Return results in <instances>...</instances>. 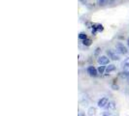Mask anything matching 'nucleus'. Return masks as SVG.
I'll return each instance as SVG.
<instances>
[{
    "instance_id": "f3484780",
    "label": "nucleus",
    "mask_w": 129,
    "mask_h": 116,
    "mask_svg": "<svg viewBox=\"0 0 129 116\" xmlns=\"http://www.w3.org/2000/svg\"><path fill=\"white\" fill-rule=\"evenodd\" d=\"M127 82L129 83V76H127Z\"/></svg>"
},
{
    "instance_id": "a211bd4d",
    "label": "nucleus",
    "mask_w": 129,
    "mask_h": 116,
    "mask_svg": "<svg viewBox=\"0 0 129 116\" xmlns=\"http://www.w3.org/2000/svg\"><path fill=\"white\" fill-rule=\"evenodd\" d=\"M127 43H128V46H129V39L127 40Z\"/></svg>"
},
{
    "instance_id": "9d476101",
    "label": "nucleus",
    "mask_w": 129,
    "mask_h": 116,
    "mask_svg": "<svg viewBox=\"0 0 129 116\" xmlns=\"http://www.w3.org/2000/svg\"><path fill=\"white\" fill-rule=\"evenodd\" d=\"M123 71H122V74L125 75V76H129V66H123Z\"/></svg>"
},
{
    "instance_id": "f257e3e1",
    "label": "nucleus",
    "mask_w": 129,
    "mask_h": 116,
    "mask_svg": "<svg viewBox=\"0 0 129 116\" xmlns=\"http://www.w3.org/2000/svg\"><path fill=\"white\" fill-rule=\"evenodd\" d=\"M116 49L119 53H121V54H126L128 52L127 50V47L122 44V43H118L116 45Z\"/></svg>"
},
{
    "instance_id": "2eb2a0df",
    "label": "nucleus",
    "mask_w": 129,
    "mask_h": 116,
    "mask_svg": "<svg viewBox=\"0 0 129 116\" xmlns=\"http://www.w3.org/2000/svg\"><path fill=\"white\" fill-rule=\"evenodd\" d=\"M102 116H113V115H112V114H111L110 112H104Z\"/></svg>"
},
{
    "instance_id": "423d86ee",
    "label": "nucleus",
    "mask_w": 129,
    "mask_h": 116,
    "mask_svg": "<svg viewBox=\"0 0 129 116\" xmlns=\"http://www.w3.org/2000/svg\"><path fill=\"white\" fill-rule=\"evenodd\" d=\"M115 70H116V66L113 65V64H111V65H109V66L106 68V73H107V74H110L111 72H113V71H115Z\"/></svg>"
},
{
    "instance_id": "dca6fc26",
    "label": "nucleus",
    "mask_w": 129,
    "mask_h": 116,
    "mask_svg": "<svg viewBox=\"0 0 129 116\" xmlns=\"http://www.w3.org/2000/svg\"><path fill=\"white\" fill-rule=\"evenodd\" d=\"M79 116H84V115H83V113H82V112H81V113L79 114Z\"/></svg>"
},
{
    "instance_id": "7ed1b4c3",
    "label": "nucleus",
    "mask_w": 129,
    "mask_h": 116,
    "mask_svg": "<svg viewBox=\"0 0 129 116\" xmlns=\"http://www.w3.org/2000/svg\"><path fill=\"white\" fill-rule=\"evenodd\" d=\"M97 62L100 65H107L110 62V58H108L107 56H99L97 59Z\"/></svg>"
},
{
    "instance_id": "0eeeda50",
    "label": "nucleus",
    "mask_w": 129,
    "mask_h": 116,
    "mask_svg": "<svg viewBox=\"0 0 129 116\" xmlns=\"http://www.w3.org/2000/svg\"><path fill=\"white\" fill-rule=\"evenodd\" d=\"M95 113H96V108H88V110H87V114H88V116H93L95 115Z\"/></svg>"
},
{
    "instance_id": "f03ea898",
    "label": "nucleus",
    "mask_w": 129,
    "mask_h": 116,
    "mask_svg": "<svg viewBox=\"0 0 129 116\" xmlns=\"http://www.w3.org/2000/svg\"><path fill=\"white\" fill-rule=\"evenodd\" d=\"M107 55L109 56V58L110 59H112V60H119L120 59V56L117 54V52L115 51V50H113V49H108L107 50Z\"/></svg>"
},
{
    "instance_id": "20e7f679",
    "label": "nucleus",
    "mask_w": 129,
    "mask_h": 116,
    "mask_svg": "<svg viewBox=\"0 0 129 116\" xmlns=\"http://www.w3.org/2000/svg\"><path fill=\"white\" fill-rule=\"evenodd\" d=\"M87 73H88L89 76H91V77H96L97 74H98V70H97L96 68H94L93 66H89V67L87 68Z\"/></svg>"
},
{
    "instance_id": "1a4fd4ad",
    "label": "nucleus",
    "mask_w": 129,
    "mask_h": 116,
    "mask_svg": "<svg viewBox=\"0 0 129 116\" xmlns=\"http://www.w3.org/2000/svg\"><path fill=\"white\" fill-rule=\"evenodd\" d=\"M97 70H98V74H101V75L104 74V72H106V68H105L104 65H101Z\"/></svg>"
},
{
    "instance_id": "4468645a",
    "label": "nucleus",
    "mask_w": 129,
    "mask_h": 116,
    "mask_svg": "<svg viewBox=\"0 0 129 116\" xmlns=\"http://www.w3.org/2000/svg\"><path fill=\"white\" fill-rule=\"evenodd\" d=\"M83 42V45H86V46H89L90 43H91V41L90 40H87V39H84Z\"/></svg>"
},
{
    "instance_id": "f8f14e48",
    "label": "nucleus",
    "mask_w": 129,
    "mask_h": 116,
    "mask_svg": "<svg viewBox=\"0 0 129 116\" xmlns=\"http://www.w3.org/2000/svg\"><path fill=\"white\" fill-rule=\"evenodd\" d=\"M79 38H80V39H82V40H84V39H87V37H86V35H85L84 33H81V34L79 35Z\"/></svg>"
},
{
    "instance_id": "ddd939ff",
    "label": "nucleus",
    "mask_w": 129,
    "mask_h": 116,
    "mask_svg": "<svg viewBox=\"0 0 129 116\" xmlns=\"http://www.w3.org/2000/svg\"><path fill=\"white\" fill-rule=\"evenodd\" d=\"M122 65H123V66H129V57H127V58L122 62Z\"/></svg>"
},
{
    "instance_id": "6e6552de",
    "label": "nucleus",
    "mask_w": 129,
    "mask_h": 116,
    "mask_svg": "<svg viewBox=\"0 0 129 116\" xmlns=\"http://www.w3.org/2000/svg\"><path fill=\"white\" fill-rule=\"evenodd\" d=\"M106 108H108V109H115V108H116L115 103H114V102H109L108 105L106 106Z\"/></svg>"
},
{
    "instance_id": "39448f33",
    "label": "nucleus",
    "mask_w": 129,
    "mask_h": 116,
    "mask_svg": "<svg viewBox=\"0 0 129 116\" xmlns=\"http://www.w3.org/2000/svg\"><path fill=\"white\" fill-rule=\"evenodd\" d=\"M108 103H109V101H108V99L107 98H101L99 101H98V107L99 108H106V106L108 105Z\"/></svg>"
},
{
    "instance_id": "9b49d317",
    "label": "nucleus",
    "mask_w": 129,
    "mask_h": 116,
    "mask_svg": "<svg viewBox=\"0 0 129 116\" xmlns=\"http://www.w3.org/2000/svg\"><path fill=\"white\" fill-rule=\"evenodd\" d=\"M97 2H98V4L100 6H103V5H105L108 2V0H97Z\"/></svg>"
}]
</instances>
